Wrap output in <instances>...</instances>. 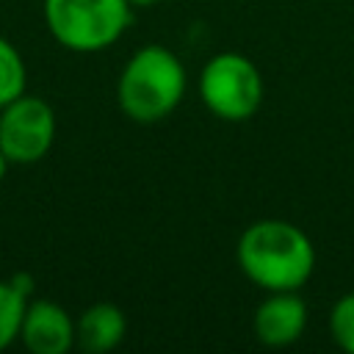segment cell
<instances>
[{
	"mask_svg": "<svg viewBox=\"0 0 354 354\" xmlns=\"http://www.w3.org/2000/svg\"><path fill=\"white\" fill-rule=\"evenodd\" d=\"M235 263L260 290H301L315 271V246L310 235L285 218L252 221L238 243Z\"/></svg>",
	"mask_w": 354,
	"mask_h": 354,
	"instance_id": "obj_1",
	"label": "cell"
},
{
	"mask_svg": "<svg viewBox=\"0 0 354 354\" xmlns=\"http://www.w3.org/2000/svg\"><path fill=\"white\" fill-rule=\"evenodd\" d=\"M19 343L30 354H66L75 348V318L50 299H30L22 315Z\"/></svg>",
	"mask_w": 354,
	"mask_h": 354,
	"instance_id": "obj_7",
	"label": "cell"
},
{
	"mask_svg": "<svg viewBox=\"0 0 354 354\" xmlns=\"http://www.w3.org/2000/svg\"><path fill=\"white\" fill-rule=\"evenodd\" d=\"M30 299H33V277L14 274L11 279H0V351H6L19 340L22 315Z\"/></svg>",
	"mask_w": 354,
	"mask_h": 354,
	"instance_id": "obj_9",
	"label": "cell"
},
{
	"mask_svg": "<svg viewBox=\"0 0 354 354\" xmlns=\"http://www.w3.org/2000/svg\"><path fill=\"white\" fill-rule=\"evenodd\" d=\"M199 97L221 122L252 119L266 97V83L252 58L243 53H216L199 72Z\"/></svg>",
	"mask_w": 354,
	"mask_h": 354,
	"instance_id": "obj_4",
	"label": "cell"
},
{
	"mask_svg": "<svg viewBox=\"0 0 354 354\" xmlns=\"http://www.w3.org/2000/svg\"><path fill=\"white\" fill-rule=\"evenodd\" d=\"M8 166H11V163H8V158H6V155H3V149H0V183H3V177H6Z\"/></svg>",
	"mask_w": 354,
	"mask_h": 354,
	"instance_id": "obj_13",
	"label": "cell"
},
{
	"mask_svg": "<svg viewBox=\"0 0 354 354\" xmlns=\"http://www.w3.org/2000/svg\"><path fill=\"white\" fill-rule=\"evenodd\" d=\"M307 326V304L299 290H268L252 318L254 337L268 348L293 346Z\"/></svg>",
	"mask_w": 354,
	"mask_h": 354,
	"instance_id": "obj_6",
	"label": "cell"
},
{
	"mask_svg": "<svg viewBox=\"0 0 354 354\" xmlns=\"http://www.w3.org/2000/svg\"><path fill=\"white\" fill-rule=\"evenodd\" d=\"M58 122L47 100L22 94L0 108V149L11 166L39 163L55 144Z\"/></svg>",
	"mask_w": 354,
	"mask_h": 354,
	"instance_id": "obj_5",
	"label": "cell"
},
{
	"mask_svg": "<svg viewBox=\"0 0 354 354\" xmlns=\"http://www.w3.org/2000/svg\"><path fill=\"white\" fill-rule=\"evenodd\" d=\"M50 36L69 53H102L116 44L133 19L127 0H41Z\"/></svg>",
	"mask_w": 354,
	"mask_h": 354,
	"instance_id": "obj_3",
	"label": "cell"
},
{
	"mask_svg": "<svg viewBox=\"0 0 354 354\" xmlns=\"http://www.w3.org/2000/svg\"><path fill=\"white\" fill-rule=\"evenodd\" d=\"M127 335V318L113 301H97L75 321V346L86 354L113 351Z\"/></svg>",
	"mask_w": 354,
	"mask_h": 354,
	"instance_id": "obj_8",
	"label": "cell"
},
{
	"mask_svg": "<svg viewBox=\"0 0 354 354\" xmlns=\"http://www.w3.org/2000/svg\"><path fill=\"white\" fill-rule=\"evenodd\" d=\"M133 8H149V6H158L160 0H127Z\"/></svg>",
	"mask_w": 354,
	"mask_h": 354,
	"instance_id": "obj_12",
	"label": "cell"
},
{
	"mask_svg": "<svg viewBox=\"0 0 354 354\" xmlns=\"http://www.w3.org/2000/svg\"><path fill=\"white\" fill-rule=\"evenodd\" d=\"M28 88V66L22 53L0 36V108L8 105L11 100L22 97Z\"/></svg>",
	"mask_w": 354,
	"mask_h": 354,
	"instance_id": "obj_10",
	"label": "cell"
},
{
	"mask_svg": "<svg viewBox=\"0 0 354 354\" xmlns=\"http://www.w3.org/2000/svg\"><path fill=\"white\" fill-rule=\"evenodd\" d=\"M329 335L346 354H354V293L340 296L329 310Z\"/></svg>",
	"mask_w": 354,
	"mask_h": 354,
	"instance_id": "obj_11",
	"label": "cell"
},
{
	"mask_svg": "<svg viewBox=\"0 0 354 354\" xmlns=\"http://www.w3.org/2000/svg\"><path fill=\"white\" fill-rule=\"evenodd\" d=\"M185 88L188 75L177 53L163 44H144L124 61L119 72L116 102L127 119L152 124L177 111Z\"/></svg>",
	"mask_w": 354,
	"mask_h": 354,
	"instance_id": "obj_2",
	"label": "cell"
}]
</instances>
